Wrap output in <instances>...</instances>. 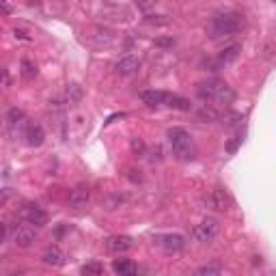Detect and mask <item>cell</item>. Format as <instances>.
I'll list each match as a JSON object with an SVG mask.
<instances>
[{
	"instance_id": "6da1fadb",
	"label": "cell",
	"mask_w": 276,
	"mask_h": 276,
	"mask_svg": "<svg viewBox=\"0 0 276 276\" xmlns=\"http://www.w3.org/2000/svg\"><path fill=\"white\" fill-rule=\"evenodd\" d=\"M197 95L201 102L214 104L218 108H227L235 99V93L231 91V87L227 82H222V80H209V82L197 84Z\"/></svg>"
},
{
	"instance_id": "7a4b0ae2",
	"label": "cell",
	"mask_w": 276,
	"mask_h": 276,
	"mask_svg": "<svg viewBox=\"0 0 276 276\" xmlns=\"http://www.w3.org/2000/svg\"><path fill=\"white\" fill-rule=\"evenodd\" d=\"M242 28H244V18L239 13H220V16L212 18V22L207 26V35L212 39H222L239 33Z\"/></svg>"
},
{
	"instance_id": "3957f363",
	"label": "cell",
	"mask_w": 276,
	"mask_h": 276,
	"mask_svg": "<svg viewBox=\"0 0 276 276\" xmlns=\"http://www.w3.org/2000/svg\"><path fill=\"white\" fill-rule=\"evenodd\" d=\"M166 138H168V145H170V149H173V153H175V158L177 160H182V162H190V160H194L197 149H194L192 136H190L188 129L170 128L166 132Z\"/></svg>"
},
{
	"instance_id": "277c9868",
	"label": "cell",
	"mask_w": 276,
	"mask_h": 276,
	"mask_svg": "<svg viewBox=\"0 0 276 276\" xmlns=\"http://www.w3.org/2000/svg\"><path fill=\"white\" fill-rule=\"evenodd\" d=\"M218 231H220V222L214 216H207V218H203V222L192 229V238L201 244H209V242H214Z\"/></svg>"
},
{
	"instance_id": "5b68a950",
	"label": "cell",
	"mask_w": 276,
	"mask_h": 276,
	"mask_svg": "<svg viewBox=\"0 0 276 276\" xmlns=\"http://www.w3.org/2000/svg\"><path fill=\"white\" fill-rule=\"evenodd\" d=\"M153 244H158L162 250L166 253H179V250L185 246V238L179 233H166V235H160V238L153 239Z\"/></svg>"
},
{
	"instance_id": "8992f818",
	"label": "cell",
	"mask_w": 276,
	"mask_h": 276,
	"mask_svg": "<svg viewBox=\"0 0 276 276\" xmlns=\"http://www.w3.org/2000/svg\"><path fill=\"white\" fill-rule=\"evenodd\" d=\"M35 239H37V227H33V224H19L16 229V233H13V242H16L19 248L33 246Z\"/></svg>"
},
{
	"instance_id": "52a82bcc",
	"label": "cell",
	"mask_w": 276,
	"mask_h": 276,
	"mask_svg": "<svg viewBox=\"0 0 276 276\" xmlns=\"http://www.w3.org/2000/svg\"><path fill=\"white\" fill-rule=\"evenodd\" d=\"M22 216L28 224H33V227H43V224L48 222V214L43 212L39 205H28V207H24Z\"/></svg>"
},
{
	"instance_id": "ba28073f",
	"label": "cell",
	"mask_w": 276,
	"mask_h": 276,
	"mask_svg": "<svg viewBox=\"0 0 276 276\" xmlns=\"http://www.w3.org/2000/svg\"><path fill=\"white\" fill-rule=\"evenodd\" d=\"M89 199H91V188H89L87 184H80L76 188L69 192V205L72 207H84V205L89 203Z\"/></svg>"
},
{
	"instance_id": "9c48e42d",
	"label": "cell",
	"mask_w": 276,
	"mask_h": 276,
	"mask_svg": "<svg viewBox=\"0 0 276 276\" xmlns=\"http://www.w3.org/2000/svg\"><path fill=\"white\" fill-rule=\"evenodd\" d=\"M138 67H140V61L136 56H123L114 63V74L117 76H132V74L138 72Z\"/></svg>"
},
{
	"instance_id": "30bf717a",
	"label": "cell",
	"mask_w": 276,
	"mask_h": 276,
	"mask_svg": "<svg viewBox=\"0 0 276 276\" xmlns=\"http://www.w3.org/2000/svg\"><path fill=\"white\" fill-rule=\"evenodd\" d=\"M209 203H212V207L218 209V212H227L231 207V197L224 188H214L212 194H209Z\"/></svg>"
},
{
	"instance_id": "8fae6325",
	"label": "cell",
	"mask_w": 276,
	"mask_h": 276,
	"mask_svg": "<svg viewBox=\"0 0 276 276\" xmlns=\"http://www.w3.org/2000/svg\"><path fill=\"white\" fill-rule=\"evenodd\" d=\"M65 253L63 248H58V246H50V248L43 253V265H48V268H61V265H65Z\"/></svg>"
},
{
	"instance_id": "7c38bea8",
	"label": "cell",
	"mask_w": 276,
	"mask_h": 276,
	"mask_svg": "<svg viewBox=\"0 0 276 276\" xmlns=\"http://www.w3.org/2000/svg\"><path fill=\"white\" fill-rule=\"evenodd\" d=\"M106 246L110 253H128L129 248H132V238H128V235H110V238L106 239Z\"/></svg>"
},
{
	"instance_id": "4fadbf2b",
	"label": "cell",
	"mask_w": 276,
	"mask_h": 276,
	"mask_svg": "<svg viewBox=\"0 0 276 276\" xmlns=\"http://www.w3.org/2000/svg\"><path fill=\"white\" fill-rule=\"evenodd\" d=\"M24 138L31 147H41L43 140H46V132H43L41 125H28L26 132H24Z\"/></svg>"
},
{
	"instance_id": "5bb4252c",
	"label": "cell",
	"mask_w": 276,
	"mask_h": 276,
	"mask_svg": "<svg viewBox=\"0 0 276 276\" xmlns=\"http://www.w3.org/2000/svg\"><path fill=\"white\" fill-rule=\"evenodd\" d=\"M166 97H168V93H164V91H143L140 93V99L151 108H158V106H162V104H166Z\"/></svg>"
},
{
	"instance_id": "9a60e30c",
	"label": "cell",
	"mask_w": 276,
	"mask_h": 276,
	"mask_svg": "<svg viewBox=\"0 0 276 276\" xmlns=\"http://www.w3.org/2000/svg\"><path fill=\"white\" fill-rule=\"evenodd\" d=\"M112 272L121 274V276H132V274L138 272V265L132 263L129 259H114L112 261Z\"/></svg>"
},
{
	"instance_id": "2e32d148",
	"label": "cell",
	"mask_w": 276,
	"mask_h": 276,
	"mask_svg": "<svg viewBox=\"0 0 276 276\" xmlns=\"http://www.w3.org/2000/svg\"><path fill=\"white\" fill-rule=\"evenodd\" d=\"M239 52H242V46H238V43H233V46H229V48H224L222 52L218 54V63L220 65H229V63H233V61H238V56H239Z\"/></svg>"
},
{
	"instance_id": "e0dca14e",
	"label": "cell",
	"mask_w": 276,
	"mask_h": 276,
	"mask_svg": "<svg viewBox=\"0 0 276 276\" xmlns=\"http://www.w3.org/2000/svg\"><path fill=\"white\" fill-rule=\"evenodd\" d=\"M166 106L175 108V110H182V112H188V110L192 108V104H190L188 99H184V97H177V95H168V97H166Z\"/></svg>"
},
{
	"instance_id": "ac0fdd59",
	"label": "cell",
	"mask_w": 276,
	"mask_h": 276,
	"mask_svg": "<svg viewBox=\"0 0 276 276\" xmlns=\"http://www.w3.org/2000/svg\"><path fill=\"white\" fill-rule=\"evenodd\" d=\"M80 99H82V87H80V84H69L67 87V104L76 106V104H80Z\"/></svg>"
},
{
	"instance_id": "d6986e66",
	"label": "cell",
	"mask_w": 276,
	"mask_h": 276,
	"mask_svg": "<svg viewBox=\"0 0 276 276\" xmlns=\"http://www.w3.org/2000/svg\"><path fill=\"white\" fill-rule=\"evenodd\" d=\"M37 76V65L31 58H22V78L24 80H33Z\"/></svg>"
},
{
	"instance_id": "ffe728a7",
	"label": "cell",
	"mask_w": 276,
	"mask_h": 276,
	"mask_svg": "<svg viewBox=\"0 0 276 276\" xmlns=\"http://www.w3.org/2000/svg\"><path fill=\"white\" fill-rule=\"evenodd\" d=\"M80 272H82L84 276H99V274H104V265L97 263V261H91V263L82 265V268H80Z\"/></svg>"
},
{
	"instance_id": "44dd1931",
	"label": "cell",
	"mask_w": 276,
	"mask_h": 276,
	"mask_svg": "<svg viewBox=\"0 0 276 276\" xmlns=\"http://www.w3.org/2000/svg\"><path fill=\"white\" fill-rule=\"evenodd\" d=\"M220 272H222V268L216 263H207V265H201V268L197 270L199 276H218Z\"/></svg>"
},
{
	"instance_id": "7402d4cb",
	"label": "cell",
	"mask_w": 276,
	"mask_h": 276,
	"mask_svg": "<svg viewBox=\"0 0 276 276\" xmlns=\"http://www.w3.org/2000/svg\"><path fill=\"white\" fill-rule=\"evenodd\" d=\"M7 119H9V123L11 125H22L24 123V112L19 108H11L9 110V114H7Z\"/></svg>"
},
{
	"instance_id": "603a6c76",
	"label": "cell",
	"mask_w": 276,
	"mask_h": 276,
	"mask_svg": "<svg viewBox=\"0 0 276 276\" xmlns=\"http://www.w3.org/2000/svg\"><path fill=\"white\" fill-rule=\"evenodd\" d=\"M132 151L136 155H143L145 153V143L140 138H132Z\"/></svg>"
},
{
	"instance_id": "cb8c5ba5",
	"label": "cell",
	"mask_w": 276,
	"mask_h": 276,
	"mask_svg": "<svg viewBox=\"0 0 276 276\" xmlns=\"http://www.w3.org/2000/svg\"><path fill=\"white\" fill-rule=\"evenodd\" d=\"M13 13V7L7 2V0H0V16H11Z\"/></svg>"
},
{
	"instance_id": "d4e9b609",
	"label": "cell",
	"mask_w": 276,
	"mask_h": 276,
	"mask_svg": "<svg viewBox=\"0 0 276 276\" xmlns=\"http://www.w3.org/2000/svg\"><path fill=\"white\" fill-rule=\"evenodd\" d=\"M239 145H242V138H233V140H229V143H227V151H229V153H235V151H238Z\"/></svg>"
},
{
	"instance_id": "484cf974",
	"label": "cell",
	"mask_w": 276,
	"mask_h": 276,
	"mask_svg": "<svg viewBox=\"0 0 276 276\" xmlns=\"http://www.w3.org/2000/svg\"><path fill=\"white\" fill-rule=\"evenodd\" d=\"M155 46H160V48H168V46H173V39H158V41H155Z\"/></svg>"
},
{
	"instance_id": "4316f807",
	"label": "cell",
	"mask_w": 276,
	"mask_h": 276,
	"mask_svg": "<svg viewBox=\"0 0 276 276\" xmlns=\"http://www.w3.org/2000/svg\"><path fill=\"white\" fill-rule=\"evenodd\" d=\"M4 238H7V224L0 222V244L4 242Z\"/></svg>"
},
{
	"instance_id": "83f0119b",
	"label": "cell",
	"mask_w": 276,
	"mask_h": 276,
	"mask_svg": "<svg viewBox=\"0 0 276 276\" xmlns=\"http://www.w3.org/2000/svg\"><path fill=\"white\" fill-rule=\"evenodd\" d=\"M136 2H138L140 7H143V9H149V7H151V4H153L151 0H136Z\"/></svg>"
},
{
	"instance_id": "f1b7e54d",
	"label": "cell",
	"mask_w": 276,
	"mask_h": 276,
	"mask_svg": "<svg viewBox=\"0 0 276 276\" xmlns=\"http://www.w3.org/2000/svg\"><path fill=\"white\" fill-rule=\"evenodd\" d=\"M16 37H19V39H26V41H31V37H28V35L24 33V31H18V28H16Z\"/></svg>"
},
{
	"instance_id": "f546056e",
	"label": "cell",
	"mask_w": 276,
	"mask_h": 276,
	"mask_svg": "<svg viewBox=\"0 0 276 276\" xmlns=\"http://www.w3.org/2000/svg\"><path fill=\"white\" fill-rule=\"evenodd\" d=\"M7 199H9V192H7V190H2V192H0V205L7 203Z\"/></svg>"
},
{
	"instance_id": "4dcf8cb0",
	"label": "cell",
	"mask_w": 276,
	"mask_h": 276,
	"mask_svg": "<svg viewBox=\"0 0 276 276\" xmlns=\"http://www.w3.org/2000/svg\"><path fill=\"white\" fill-rule=\"evenodd\" d=\"M129 173H132V175H129V179H132V182H140V175H136L138 170H129Z\"/></svg>"
},
{
	"instance_id": "1f68e13d",
	"label": "cell",
	"mask_w": 276,
	"mask_h": 276,
	"mask_svg": "<svg viewBox=\"0 0 276 276\" xmlns=\"http://www.w3.org/2000/svg\"><path fill=\"white\" fill-rule=\"evenodd\" d=\"M0 80H2V84H9V76H7V72H0Z\"/></svg>"
}]
</instances>
